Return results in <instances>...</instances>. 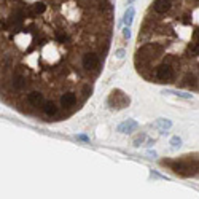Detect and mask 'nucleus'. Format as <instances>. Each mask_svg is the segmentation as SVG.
I'll return each mask as SVG.
<instances>
[{"label":"nucleus","mask_w":199,"mask_h":199,"mask_svg":"<svg viewBox=\"0 0 199 199\" xmlns=\"http://www.w3.org/2000/svg\"><path fill=\"white\" fill-rule=\"evenodd\" d=\"M132 16H134V8L129 7V10L126 11V15H124V22H126L127 25L132 22Z\"/></svg>","instance_id":"nucleus-6"},{"label":"nucleus","mask_w":199,"mask_h":199,"mask_svg":"<svg viewBox=\"0 0 199 199\" xmlns=\"http://www.w3.org/2000/svg\"><path fill=\"white\" fill-rule=\"evenodd\" d=\"M158 126H161L163 129H167V127H170V121H164V119H159V121H158Z\"/></svg>","instance_id":"nucleus-7"},{"label":"nucleus","mask_w":199,"mask_h":199,"mask_svg":"<svg viewBox=\"0 0 199 199\" xmlns=\"http://www.w3.org/2000/svg\"><path fill=\"white\" fill-rule=\"evenodd\" d=\"M131 2H132V0H131Z\"/></svg>","instance_id":"nucleus-9"},{"label":"nucleus","mask_w":199,"mask_h":199,"mask_svg":"<svg viewBox=\"0 0 199 199\" xmlns=\"http://www.w3.org/2000/svg\"><path fill=\"white\" fill-rule=\"evenodd\" d=\"M134 67L145 81L199 92V0H153L140 22Z\"/></svg>","instance_id":"nucleus-2"},{"label":"nucleus","mask_w":199,"mask_h":199,"mask_svg":"<svg viewBox=\"0 0 199 199\" xmlns=\"http://www.w3.org/2000/svg\"><path fill=\"white\" fill-rule=\"evenodd\" d=\"M172 143H174V145H175V143H180V140H178V139H172Z\"/></svg>","instance_id":"nucleus-8"},{"label":"nucleus","mask_w":199,"mask_h":199,"mask_svg":"<svg viewBox=\"0 0 199 199\" xmlns=\"http://www.w3.org/2000/svg\"><path fill=\"white\" fill-rule=\"evenodd\" d=\"M115 0H0V100L40 123L89 100L112 48Z\"/></svg>","instance_id":"nucleus-1"},{"label":"nucleus","mask_w":199,"mask_h":199,"mask_svg":"<svg viewBox=\"0 0 199 199\" xmlns=\"http://www.w3.org/2000/svg\"><path fill=\"white\" fill-rule=\"evenodd\" d=\"M109 105L112 109H115V110H121V109H124V107L129 105V97L124 94L123 91L113 89L110 97H109Z\"/></svg>","instance_id":"nucleus-4"},{"label":"nucleus","mask_w":199,"mask_h":199,"mask_svg":"<svg viewBox=\"0 0 199 199\" xmlns=\"http://www.w3.org/2000/svg\"><path fill=\"white\" fill-rule=\"evenodd\" d=\"M137 127H139V124H137L136 121H132V119H127L126 123H123V124L118 126V131H119V132H134Z\"/></svg>","instance_id":"nucleus-5"},{"label":"nucleus","mask_w":199,"mask_h":199,"mask_svg":"<svg viewBox=\"0 0 199 199\" xmlns=\"http://www.w3.org/2000/svg\"><path fill=\"white\" fill-rule=\"evenodd\" d=\"M161 164L167 166L174 174H177L180 177H199V155L166 159Z\"/></svg>","instance_id":"nucleus-3"}]
</instances>
